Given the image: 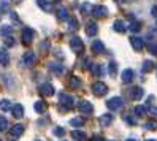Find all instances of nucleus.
I'll return each mask as SVG.
<instances>
[{"label": "nucleus", "instance_id": "f257e3e1", "mask_svg": "<svg viewBox=\"0 0 157 141\" xmlns=\"http://www.w3.org/2000/svg\"><path fill=\"white\" fill-rule=\"evenodd\" d=\"M73 101H75V98H73L70 93H60L59 95V103L63 109H71L73 105H75Z\"/></svg>", "mask_w": 157, "mask_h": 141}, {"label": "nucleus", "instance_id": "f03ea898", "mask_svg": "<svg viewBox=\"0 0 157 141\" xmlns=\"http://www.w3.org/2000/svg\"><path fill=\"white\" fill-rule=\"evenodd\" d=\"M92 92H94V95L101 97V95H105V93L108 92V86L105 82H101V81H97V82L92 84Z\"/></svg>", "mask_w": 157, "mask_h": 141}, {"label": "nucleus", "instance_id": "7ed1b4c3", "mask_svg": "<svg viewBox=\"0 0 157 141\" xmlns=\"http://www.w3.org/2000/svg\"><path fill=\"white\" fill-rule=\"evenodd\" d=\"M106 106H108V109H111V111H117V109H121L124 106V100L121 97H113V98H109L106 101Z\"/></svg>", "mask_w": 157, "mask_h": 141}, {"label": "nucleus", "instance_id": "20e7f679", "mask_svg": "<svg viewBox=\"0 0 157 141\" xmlns=\"http://www.w3.org/2000/svg\"><path fill=\"white\" fill-rule=\"evenodd\" d=\"M70 48H71V51L79 54V52L84 51V43H82V40L78 38V36H73V38H70Z\"/></svg>", "mask_w": 157, "mask_h": 141}, {"label": "nucleus", "instance_id": "39448f33", "mask_svg": "<svg viewBox=\"0 0 157 141\" xmlns=\"http://www.w3.org/2000/svg\"><path fill=\"white\" fill-rule=\"evenodd\" d=\"M35 60H36L35 54H33L32 51H29V52H25V54L22 55V59H21V65H22V67H30V65H33V63H35Z\"/></svg>", "mask_w": 157, "mask_h": 141}, {"label": "nucleus", "instance_id": "423d86ee", "mask_svg": "<svg viewBox=\"0 0 157 141\" xmlns=\"http://www.w3.org/2000/svg\"><path fill=\"white\" fill-rule=\"evenodd\" d=\"M130 44L135 51H141L144 48V40L138 35H133V36H130Z\"/></svg>", "mask_w": 157, "mask_h": 141}, {"label": "nucleus", "instance_id": "0eeeda50", "mask_svg": "<svg viewBox=\"0 0 157 141\" xmlns=\"http://www.w3.org/2000/svg\"><path fill=\"white\" fill-rule=\"evenodd\" d=\"M78 108H79V111L82 112V114H92V111H94V106H92L90 101H87V100H81Z\"/></svg>", "mask_w": 157, "mask_h": 141}, {"label": "nucleus", "instance_id": "6e6552de", "mask_svg": "<svg viewBox=\"0 0 157 141\" xmlns=\"http://www.w3.org/2000/svg\"><path fill=\"white\" fill-rule=\"evenodd\" d=\"M121 79H122V82H125V84L132 82V81L135 79V71H133L132 68H125V70L122 71V74H121Z\"/></svg>", "mask_w": 157, "mask_h": 141}, {"label": "nucleus", "instance_id": "1a4fd4ad", "mask_svg": "<svg viewBox=\"0 0 157 141\" xmlns=\"http://www.w3.org/2000/svg\"><path fill=\"white\" fill-rule=\"evenodd\" d=\"M90 14H94L95 17H105L108 16V8L106 6H101V5H97L92 8V13Z\"/></svg>", "mask_w": 157, "mask_h": 141}, {"label": "nucleus", "instance_id": "9d476101", "mask_svg": "<svg viewBox=\"0 0 157 141\" xmlns=\"http://www.w3.org/2000/svg\"><path fill=\"white\" fill-rule=\"evenodd\" d=\"M33 36H35V32L30 29V27H25V29L22 30V41L25 43V44H29V43H32V40H33Z\"/></svg>", "mask_w": 157, "mask_h": 141}, {"label": "nucleus", "instance_id": "9b49d317", "mask_svg": "<svg viewBox=\"0 0 157 141\" xmlns=\"http://www.w3.org/2000/svg\"><path fill=\"white\" fill-rule=\"evenodd\" d=\"M40 92L43 93L44 97H51V95H54V87H52V84H49V82H44V84H41V87H40Z\"/></svg>", "mask_w": 157, "mask_h": 141}, {"label": "nucleus", "instance_id": "f8f14e48", "mask_svg": "<svg viewBox=\"0 0 157 141\" xmlns=\"http://www.w3.org/2000/svg\"><path fill=\"white\" fill-rule=\"evenodd\" d=\"M97 32H98V25H97L95 22H87V24H86V33H87L89 36H95Z\"/></svg>", "mask_w": 157, "mask_h": 141}, {"label": "nucleus", "instance_id": "ddd939ff", "mask_svg": "<svg viewBox=\"0 0 157 141\" xmlns=\"http://www.w3.org/2000/svg\"><path fill=\"white\" fill-rule=\"evenodd\" d=\"M143 95H144L143 87H133V89L130 90V98H132V100H140Z\"/></svg>", "mask_w": 157, "mask_h": 141}, {"label": "nucleus", "instance_id": "4468645a", "mask_svg": "<svg viewBox=\"0 0 157 141\" xmlns=\"http://www.w3.org/2000/svg\"><path fill=\"white\" fill-rule=\"evenodd\" d=\"M11 112H13V116L16 117V119H21L22 116H24V108H22V105H13V108H11Z\"/></svg>", "mask_w": 157, "mask_h": 141}, {"label": "nucleus", "instance_id": "2eb2a0df", "mask_svg": "<svg viewBox=\"0 0 157 141\" xmlns=\"http://www.w3.org/2000/svg\"><path fill=\"white\" fill-rule=\"evenodd\" d=\"M113 29H114L116 32H119V33H124V32L127 30V25H125L124 21L117 19V21H114V24H113Z\"/></svg>", "mask_w": 157, "mask_h": 141}, {"label": "nucleus", "instance_id": "dca6fc26", "mask_svg": "<svg viewBox=\"0 0 157 141\" xmlns=\"http://www.w3.org/2000/svg\"><path fill=\"white\" fill-rule=\"evenodd\" d=\"M92 51H94V52H97V54L105 52V44L101 43L100 40H95L94 43H92Z\"/></svg>", "mask_w": 157, "mask_h": 141}, {"label": "nucleus", "instance_id": "f3484780", "mask_svg": "<svg viewBox=\"0 0 157 141\" xmlns=\"http://www.w3.org/2000/svg\"><path fill=\"white\" fill-rule=\"evenodd\" d=\"M22 133H24V127L21 124H16L10 128V135H13V136H21Z\"/></svg>", "mask_w": 157, "mask_h": 141}, {"label": "nucleus", "instance_id": "a211bd4d", "mask_svg": "<svg viewBox=\"0 0 157 141\" xmlns=\"http://www.w3.org/2000/svg\"><path fill=\"white\" fill-rule=\"evenodd\" d=\"M10 62V55H8L5 48H0V65H8Z\"/></svg>", "mask_w": 157, "mask_h": 141}, {"label": "nucleus", "instance_id": "6ab92c4d", "mask_svg": "<svg viewBox=\"0 0 157 141\" xmlns=\"http://www.w3.org/2000/svg\"><path fill=\"white\" fill-rule=\"evenodd\" d=\"M57 17L60 21H68V17H70V14H68V11H67V8H63V6H60L59 10H57Z\"/></svg>", "mask_w": 157, "mask_h": 141}, {"label": "nucleus", "instance_id": "aec40b11", "mask_svg": "<svg viewBox=\"0 0 157 141\" xmlns=\"http://www.w3.org/2000/svg\"><path fill=\"white\" fill-rule=\"evenodd\" d=\"M113 122V114H103L100 117V124H101V127H108L109 124Z\"/></svg>", "mask_w": 157, "mask_h": 141}, {"label": "nucleus", "instance_id": "412c9836", "mask_svg": "<svg viewBox=\"0 0 157 141\" xmlns=\"http://www.w3.org/2000/svg\"><path fill=\"white\" fill-rule=\"evenodd\" d=\"M71 138H75L76 141H84L87 136H86L84 131H81V130H73L71 131Z\"/></svg>", "mask_w": 157, "mask_h": 141}, {"label": "nucleus", "instance_id": "4be33fe9", "mask_svg": "<svg viewBox=\"0 0 157 141\" xmlns=\"http://www.w3.org/2000/svg\"><path fill=\"white\" fill-rule=\"evenodd\" d=\"M11 108H13V105H11L10 100H6V98L0 100V109H2V111H10Z\"/></svg>", "mask_w": 157, "mask_h": 141}, {"label": "nucleus", "instance_id": "5701e85b", "mask_svg": "<svg viewBox=\"0 0 157 141\" xmlns=\"http://www.w3.org/2000/svg\"><path fill=\"white\" fill-rule=\"evenodd\" d=\"M11 33H13V27L11 25H3L2 29H0V35L5 36V38L6 36H11Z\"/></svg>", "mask_w": 157, "mask_h": 141}, {"label": "nucleus", "instance_id": "b1692460", "mask_svg": "<svg viewBox=\"0 0 157 141\" xmlns=\"http://www.w3.org/2000/svg\"><path fill=\"white\" fill-rule=\"evenodd\" d=\"M133 112H135V116H138V117H143V116L146 114V112H147V108H146V106H143V105H140V106H135Z\"/></svg>", "mask_w": 157, "mask_h": 141}, {"label": "nucleus", "instance_id": "393cba45", "mask_svg": "<svg viewBox=\"0 0 157 141\" xmlns=\"http://www.w3.org/2000/svg\"><path fill=\"white\" fill-rule=\"evenodd\" d=\"M36 2H38V5H40V8L41 10H44V11H52V5L51 3H48L46 2V0H36Z\"/></svg>", "mask_w": 157, "mask_h": 141}, {"label": "nucleus", "instance_id": "a878e982", "mask_svg": "<svg viewBox=\"0 0 157 141\" xmlns=\"http://www.w3.org/2000/svg\"><path fill=\"white\" fill-rule=\"evenodd\" d=\"M70 87L71 89H79L81 87V81L78 79V76H71L70 78Z\"/></svg>", "mask_w": 157, "mask_h": 141}, {"label": "nucleus", "instance_id": "bb28decb", "mask_svg": "<svg viewBox=\"0 0 157 141\" xmlns=\"http://www.w3.org/2000/svg\"><path fill=\"white\" fill-rule=\"evenodd\" d=\"M49 68H51L52 73H57V74L63 73V67H62L60 63H51V65H49Z\"/></svg>", "mask_w": 157, "mask_h": 141}, {"label": "nucleus", "instance_id": "cd10ccee", "mask_svg": "<svg viewBox=\"0 0 157 141\" xmlns=\"http://www.w3.org/2000/svg\"><path fill=\"white\" fill-rule=\"evenodd\" d=\"M68 27H70L71 30H76V29H78L79 24H78V19H76V17H73V16L68 17Z\"/></svg>", "mask_w": 157, "mask_h": 141}, {"label": "nucleus", "instance_id": "c85d7f7f", "mask_svg": "<svg viewBox=\"0 0 157 141\" xmlns=\"http://www.w3.org/2000/svg\"><path fill=\"white\" fill-rule=\"evenodd\" d=\"M82 124H84V119H82V117H75V119L70 120L71 127H82Z\"/></svg>", "mask_w": 157, "mask_h": 141}, {"label": "nucleus", "instance_id": "c756f323", "mask_svg": "<svg viewBox=\"0 0 157 141\" xmlns=\"http://www.w3.org/2000/svg\"><path fill=\"white\" fill-rule=\"evenodd\" d=\"M90 71L94 73V76H101V67H100L98 63H92Z\"/></svg>", "mask_w": 157, "mask_h": 141}, {"label": "nucleus", "instance_id": "7c9ffc66", "mask_svg": "<svg viewBox=\"0 0 157 141\" xmlns=\"http://www.w3.org/2000/svg\"><path fill=\"white\" fill-rule=\"evenodd\" d=\"M152 68H154V62H152V60H144V62H143V71H144V73L151 71Z\"/></svg>", "mask_w": 157, "mask_h": 141}, {"label": "nucleus", "instance_id": "2f4dec72", "mask_svg": "<svg viewBox=\"0 0 157 141\" xmlns=\"http://www.w3.org/2000/svg\"><path fill=\"white\" fill-rule=\"evenodd\" d=\"M33 108H35L36 112H44V111H46V103H44V101H36Z\"/></svg>", "mask_w": 157, "mask_h": 141}, {"label": "nucleus", "instance_id": "473e14b6", "mask_svg": "<svg viewBox=\"0 0 157 141\" xmlns=\"http://www.w3.org/2000/svg\"><path fill=\"white\" fill-rule=\"evenodd\" d=\"M108 70H109V74H111V76H114L116 71H117V63H116V62H109V63H108Z\"/></svg>", "mask_w": 157, "mask_h": 141}, {"label": "nucleus", "instance_id": "72a5a7b5", "mask_svg": "<svg viewBox=\"0 0 157 141\" xmlns=\"http://www.w3.org/2000/svg\"><path fill=\"white\" fill-rule=\"evenodd\" d=\"M6 127H8V119L5 116H0V131L6 130Z\"/></svg>", "mask_w": 157, "mask_h": 141}, {"label": "nucleus", "instance_id": "f704fd0d", "mask_svg": "<svg viewBox=\"0 0 157 141\" xmlns=\"http://www.w3.org/2000/svg\"><path fill=\"white\" fill-rule=\"evenodd\" d=\"M128 29H130L132 32H138V30L141 29V25H140V22L133 21V22H130V25H128Z\"/></svg>", "mask_w": 157, "mask_h": 141}, {"label": "nucleus", "instance_id": "c9c22d12", "mask_svg": "<svg viewBox=\"0 0 157 141\" xmlns=\"http://www.w3.org/2000/svg\"><path fill=\"white\" fill-rule=\"evenodd\" d=\"M0 10H2L3 13L10 11V5H8V2H5V0H0Z\"/></svg>", "mask_w": 157, "mask_h": 141}, {"label": "nucleus", "instance_id": "e433bc0d", "mask_svg": "<svg viewBox=\"0 0 157 141\" xmlns=\"http://www.w3.org/2000/svg\"><path fill=\"white\" fill-rule=\"evenodd\" d=\"M144 128H147V130H155V128H157V122H154V120L146 122V124H144Z\"/></svg>", "mask_w": 157, "mask_h": 141}, {"label": "nucleus", "instance_id": "4c0bfd02", "mask_svg": "<svg viewBox=\"0 0 157 141\" xmlns=\"http://www.w3.org/2000/svg\"><path fill=\"white\" fill-rule=\"evenodd\" d=\"M52 133L56 135V136H63V135H65V130H63L62 127H56V128H54V131H52Z\"/></svg>", "mask_w": 157, "mask_h": 141}, {"label": "nucleus", "instance_id": "58836bf2", "mask_svg": "<svg viewBox=\"0 0 157 141\" xmlns=\"http://www.w3.org/2000/svg\"><path fill=\"white\" fill-rule=\"evenodd\" d=\"M92 8H94V6H90L89 3H82V5H81V11H82V13H89V11L92 13Z\"/></svg>", "mask_w": 157, "mask_h": 141}, {"label": "nucleus", "instance_id": "ea45409f", "mask_svg": "<svg viewBox=\"0 0 157 141\" xmlns=\"http://www.w3.org/2000/svg\"><path fill=\"white\" fill-rule=\"evenodd\" d=\"M5 46H8V48H11V46H14V40L11 38V36H8V38H5Z\"/></svg>", "mask_w": 157, "mask_h": 141}, {"label": "nucleus", "instance_id": "a19ab883", "mask_svg": "<svg viewBox=\"0 0 157 141\" xmlns=\"http://www.w3.org/2000/svg\"><path fill=\"white\" fill-rule=\"evenodd\" d=\"M149 52L157 55V44H149Z\"/></svg>", "mask_w": 157, "mask_h": 141}, {"label": "nucleus", "instance_id": "79ce46f5", "mask_svg": "<svg viewBox=\"0 0 157 141\" xmlns=\"http://www.w3.org/2000/svg\"><path fill=\"white\" fill-rule=\"evenodd\" d=\"M125 120H127L130 125H135V124H136V120H135L133 117H127V116H125Z\"/></svg>", "mask_w": 157, "mask_h": 141}, {"label": "nucleus", "instance_id": "37998d69", "mask_svg": "<svg viewBox=\"0 0 157 141\" xmlns=\"http://www.w3.org/2000/svg\"><path fill=\"white\" fill-rule=\"evenodd\" d=\"M40 48H41V49H48V48H49V43H48V41H43V43L40 44Z\"/></svg>", "mask_w": 157, "mask_h": 141}, {"label": "nucleus", "instance_id": "c03bdc74", "mask_svg": "<svg viewBox=\"0 0 157 141\" xmlns=\"http://www.w3.org/2000/svg\"><path fill=\"white\" fill-rule=\"evenodd\" d=\"M151 14H152L154 17H157V5H154V6H152V10H151Z\"/></svg>", "mask_w": 157, "mask_h": 141}, {"label": "nucleus", "instance_id": "a18cd8bd", "mask_svg": "<svg viewBox=\"0 0 157 141\" xmlns=\"http://www.w3.org/2000/svg\"><path fill=\"white\" fill-rule=\"evenodd\" d=\"M90 141H106V139H105V138H101V136H92Z\"/></svg>", "mask_w": 157, "mask_h": 141}, {"label": "nucleus", "instance_id": "49530a36", "mask_svg": "<svg viewBox=\"0 0 157 141\" xmlns=\"http://www.w3.org/2000/svg\"><path fill=\"white\" fill-rule=\"evenodd\" d=\"M144 141H157V139H152V138H151V139H144Z\"/></svg>", "mask_w": 157, "mask_h": 141}, {"label": "nucleus", "instance_id": "de8ad7c7", "mask_svg": "<svg viewBox=\"0 0 157 141\" xmlns=\"http://www.w3.org/2000/svg\"><path fill=\"white\" fill-rule=\"evenodd\" d=\"M125 141H136V139H125Z\"/></svg>", "mask_w": 157, "mask_h": 141}, {"label": "nucleus", "instance_id": "09e8293b", "mask_svg": "<svg viewBox=\"0 0 157 141\" xmlns=\"http://www.w3.org/2000/svg\"><path fill=\"white\" fill-rule=\"evenodd\" d=\"M14 2H19V0H14Z\"/></svg>", "mask_w": 157, "mask_h": 141}, {"label": "nucleus", "instance_id": "8fccbe9b", "mask_svg": "<svg viewBox=\"0 0 157 141\" xmlns=\"http://www.w3.org/2000/svg\"><path fill=\"white\" fill-rule=\"evenodd\" d=\"M36 141H41V139H36Z\"/></svg>", "mask_w": 157, "mask_h": 141}, {"label": "nucleus", "instance_id": "3c124183", "mask_svg": "<svg viewBox=\"0 0 157 141\" xmlns=\"http://www.w3.org/2000/svg\"><path fill=\"white\" fill-rule=\"evenodd\" d=\"M11 141H14V139H11Z\"/></svg>", "mask_w": 157, "mask_h": 141}, {"label": "nucleus", "instance_id": "603ef678", "mask_svg": "<svg viewBox=\"0 0 157 141\" xmlns=\"http://www.w3.org/2000/svg\"><path fill=\"white\" fill-rule=\"evenodd\" d=\"M119 2H121V0H119Z\"/></svg>", "mask_w": 157, "mask_h": 141}, {"label": "nucleus", "instance_id": "864d4df0", "mask_svg": "<svg viewBox=\"0 0 157 141\" xmlns=\"http://www.w3.org/2000/svg\"><path fill=\"white\" fill-rule=\"evenodd\" d=\"M0 141H2V139H0Z\"/></svg>", "mask_w": 157, "mask_h": 141}]
</instances>
